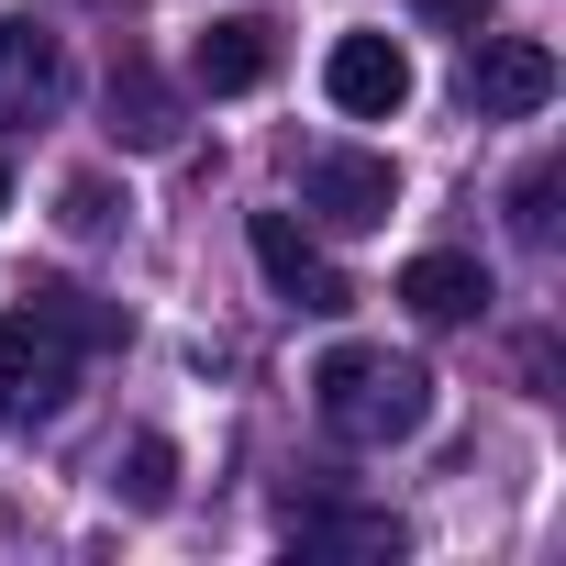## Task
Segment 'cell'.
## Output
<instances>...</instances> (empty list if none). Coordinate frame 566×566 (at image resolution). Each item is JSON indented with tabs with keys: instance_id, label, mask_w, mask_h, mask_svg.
<instances>
[{
	"instance_id": "obj_1",
	"label": "cell",
	"mask_w": 566,
	"mask_h": 566,
	"mask_svg": "<svg viewBox=\"0 0 566 566\" xmlns=\"http://www.w3.org/2000/svg\"><path fill=\"white\" fill-rule=\"evenodd\" d=\"M312 400H323V422L345 433V444H411L422 422H433V367L422 356H389V345H334L323 367H312Z\"/></svg>"
},
{
	"instance_id": "obj_2",
	"label": "cell",
	"mask_w": 566,
	"mask_h": 566,
	"mask_svg": "<svg viewBox=\"0 0 566 566\" xmlns=\"http://www.w3.org/2000/svg\"><path fill=\"white\" fill-rule=\"evenodd\" d=\"M78 400V345L34 312H0V422H56Z\"/></svg>"
},
{
	"instance_id": "obj_3",
	"label": "cell",
	"mask_w": 566,
	"mask_h": 566,
	"mask_svg": "<svg viewBox=\"0 0 566 566\" xmlns=\"http://www.w3.org/2000/svg\"><path fill=\"white\" fill-rule=\"evenodd\" d=\"M478 56H467V112L478 123H533L544 101H555V45L544 34H467Z\"/></svg>"
},
{
	"instance_id": "obj_4",
	"label": "cell",
	"mask_w": 566,
	"mask_h": 566,
	"mask_svg": "<svg viewBox=\"0 0 566 566\" xmlns=\"http://www.w3.org/2000/svg\"><path fill=\"white\" fill-rule=\"evenodd\" d=\"M244 244H255V277H266V290L277 301H290V312H312V323H334V312H356V290H345V266L290 222V211H255L244 222Z\"/></svg>"
},
{
	"instance_id": "obj_5",
	"label": "cell",
	"mask_w": 566,
	"mask_h": 566,
	"mask_svg": "<svg viewBox=\"0 0 566 566\" xmlns=\"http://www.w3.org/2000/svg\"><path fill=\"white\" fill-rule=\"evenodd\" d=\"M67 90H78L67 45H56L45 23H23V12H0V134L56 123V112H67Z\"/></svg>"
},
{
	"instance_id": "obj_6",
	"label": "cell",
	"mask_w": 566,
	"mask_h": 566,
	"mask_svg": "<svg viewBox=\"0 0 566 566\" xmlns=\"http://www.w3.org/2000/svg\"><path fill=\"white\" fill-rule=\"evenodd\" d=\"M301 200H312L334 233H378V222L400 211V167L367 156V145H323V156L301 167Z\"/></svg>"
},
{
	"instance_id": "obj_7",
	"label": "cell",
	"mask_w": 566,
	"mask_h": 566,
	"mask_svg": "<svg viewBox=\"0 0 566 566\" xmlns=\"http://www.w3.org/2000/svg\"><path fill=\"white\" fill-rule=\"evenodd\" d=\"M323 90H334V112H345V123H389V112L411 101V56H400L389 34H334Z\"/></svg>"
},
{
	"instance_id": "obj_8",
	"label": "cell",
	"mask_w": 566,
	"mask_h": 566,
	"mask_svg": "<svg viewBox=\"0 0 566 566\" xmlns=\"http://www.w3.org/2000/svg\"><path fill=\"white\" fill-rule=\"evenodd\" d=\"M189 78H200L211 101H244V90H266V78H277V23H266V12H222V23H200V45H189Z\"/></svg>"
},
{
	"instance_id": "obj_9",
	"label": "cell",
	"mask_w": 566,
	"mask_h": 566,
	"mask_svg": "<svg viewBox=\"0 0 566 566\" xmlns=\"http://www.w3.org/2000/svg\"><path fill=\"white\" fill-rule=\"evenodd\" d=\"M101 112H112L101 134H112L123 156H167V145H178V90H167L156 67H112V90H101Z\"/></svg>"
},
{
	"instance_id": "obj_10",
	"label": "cell",
	"mask_w": 566,
	"mask_h": 566,
	"mask_svg": "<svg viewBox=\"0 0 566 566\" xmlns=\"http://www.w3.org/2000/svg\"><path fill=\"white\" fill-rule=\"evenodd\" d=\"M400 312L411 323H478L489 312V266L478 255H411L400 266Z\"/></svg>"
},
{
	"instance_id": "obj_11",
	"label": "cell",
	"mask_w": 566,
	"mask_h": 566,
	"mask_svg": "<svg viewBox=\"0 0 566 566\" xmlns=\"http://www.w3.org/2000/svg\"><path fill=\"white\" fill-rule=\"evenodd\" d=\"M23 312H34V323H56V334H67L78 356H90V345H123V334H134V323H123V301L78 290V277H34V290H23Z\"/></svg>"
},
{
	"instance_id": "obj_12",
	"label": "cell",
	"mask_w": 566,
	"mask_h": 566,
	"mask_svg": "<svg viewBox=\"0 0 566 566\" xmlns=\"http://www.w3.org/2000/svg\"><path fill=\"white\" fill-rule=\"evenodd\" d=\"M400 544H411V533H400L389 511H301V555H378V566H389Z\"/></svg>"
},
{
	"instance_id": "obj_13",
	"label": "cell",
	"mask_w": 566,
	"mask_h": 566,
	"mask_svg": "<svg viewBox=\"0 0 566 566\" xmlns=\"http://www.w3.org/2000/svg\"><path fill=\"white\" fill-rule=\"evenodd\" d=\"M112 500H134V511H167V500H178V444H167V433H134V444L112 455Z\"/></svg>"
},
{
	"instance_id": "obj_14",
	"label": "cell",
	"mask_w": 566,
	"mask_h": 566,
	"mask_svg": "<svg viewBox=\"0 0 566 566\" xmlns=\"http://www.w3.org/2000/svg\"><path fill=\"white\" fill-rule=\"evenodd\" d=\"M123 211H134V200H123L112 178H67V189H56V222H67L78 244H101V233H123Z\"/></svg>"
},
{
	"instance_id": "obj_15",
	"label": "cell",
	"mask_w": 566,
	"mask_h": 566,
	"mask_svg": "<svg viewBox=\"0 0 566 566\" xmlns=\"http://www.w3.org/2000/svg\"><path fill=\"white\" fill-rule=\"evenodd\" d=\"M511 233H522V244H555V167H533V178L511 189Z\"/></svg>"
},
{
	"instance_id": "obj_16",
	"label": "cell",
	"mask_w": 566,
	"mask_h": 566,
	"mask_svg": "<svg viewBox=\"0 0 566 566\" xmlns=\"http://www.w3.org/2000/svg\"><path fill=\"white\" fill-rule=\"evenodd\" d=\"M411 12H422V23H433V34H478V23H489V12H500V0H411Z\"/></svg>"
},
{
	"instance_id": "obj_17",
	"label": "cell",
	"mask_w": 566,
	"mask_h": 566,
	"mask_svg": "<svg viewBox=\"0 0 566 566\" xmlns=\"http://www.w3.org/2000/svg\"><path fill=\"white\" fill-rule=\"evenodd\" d=\"M0 211H12V167H0Z\"/></svg>"
}]
</instances>
